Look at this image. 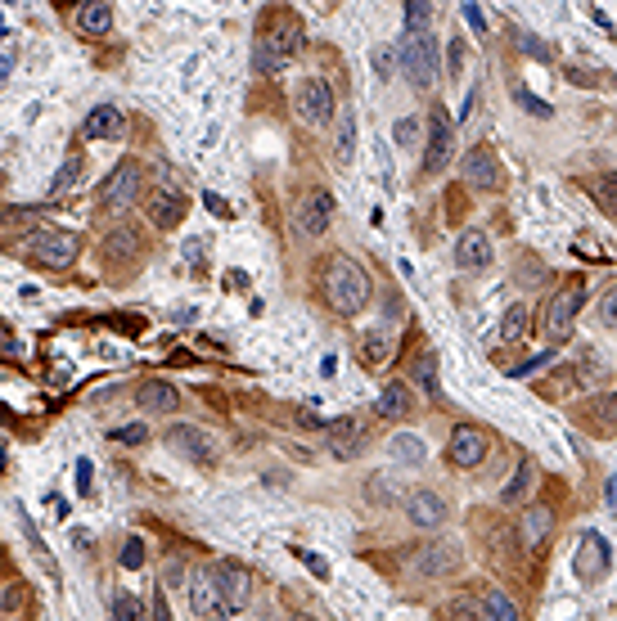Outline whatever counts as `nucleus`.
<instances>
[{
  "label": "nucleus",
  "instance_id": "9b49d317",
  "mask_svg": "<svg viewBox=\"0 0 617 621\" xmlns=\"http://www.w3.org/2000/svg\"><path fill=\"white\" fill-rule=\"evenodd\" d=\"M77 252H82V239H77L73 230H41V234H32V257L46 261V266H55V270L73 266Z\"/></svg>",
  "mask_w": 617,
  "mask_h": 621
},
{
  "label": "nucleus",
  "instance_id": "4468645a",
  "mask_svg": "<svg viewBox=\"0 0 617 621\" xmlns=\"http://www.w3.org/2000/svg\"><path fill=\"white\" fill-rule=\"evenodd\" d=\"M451 153H455V126H451V117H446V108L433 104V126H428V153H424L428 176H437V171L451 162Z\"/></svg>",
  "mask_w": 617,
  "mask_h": 621
},
{
  "label": "nucleus",
  "instance_id": "72a5a7b5",
  "mask_svg": "<svg viewBox=\"0 0 617 621\" xmlns=\"http://www.w3.org/2000/svg\"><path fill=\"white\" fill-rule=\"evenodd\" d=\"M406 32H433V5L424 0H406Z\"/></svg>",
  "mask_w": 617,
  "mask_h": 621
},
{
  "label": "nucleus",
  "instance_id": "603ef678",
  "mask_svg": "<svg viewBox=\"0 0 617 621\" xmlns=\"http://www.w3.org/2000/svg\"><path fill=\"white\" fill-rule=\"evenodd\" d=\"M0 351H5V356H19V338H14V333L10 329H0Z\"/></svg>",
  "mask_w": 617,
  "mask_h": 621
},
{
  "label": "nucleus",
  "instance_id": "a211bd4d",
  "mask_svg": "<svg viewBox=\"0 0 617 621\" xmlns=\"http://www.w3.org/2000/svg\"><path fill=\"white\" fill-rule=\"evenodd\" d=\"M446 513H451V509H446V500H442L437 491H428V486H419V491H410V495H406V518L415 522L419 531L442 527Z\"/></svg>",
  "mask_w": 617,
  "mask_h": 621
},
{
  "label": "nucleus",
  "instance_id": "f8f14e48",
  "mask_svg": "<svg viewBox=\"0 0 617 621\" xmlns=\"http://www.w3.org/2000/svg\"><path fill=\"white\" fill-rule=\"evenodd\" d=\"M464 180H469V189L496 194V189L505 185V167H500V158L487 149V144H473V149L464 153Z\"/></svg>",
  "mask_w": 617,
  "mask_h": 621
},
{
  "label": "nucleus",
  "instance_id": "8fccbe9b",
  "mask_svg": "<svg viewBox=\"0 0 617 621\" xmlns=\"http://www.w3.org/2000/svg\"><path fill=\"white\" fill-rule=\"evenodd\" d=\"M518 104H523V108H532L536 117H550V113H554L550 104H541V99H536V95H527V90H523V95H518Z\"/></svg>",
  "mask_w": 617,
  "mask_h": 621
},
{
  "label": "nucleus",
  "instance_id": "bb28decb",
  "mask_svg": "<svg viewBox=\"0 0 617 621\" xmlns=\"http://www.w3.org/2000/svg\"><path fill=\"white\" fill-rule=\"evenodd\" d=\"M532 486H536V459H518V468H514V482H509L505 486V504H509V509H518V504H523L527 500V491H532Z\"/></svg>",
  "mask_w": 617,
  "mask_h": 621
},
{
  "label": "nucleus",
  "instance_id": "864d4df0",
  "mask_svg": "<svg viewBox=\"0 0 617 621\" xmlns=\"http://www.w3.org/2000/svg\"><path fill=\"white\" fill-rule=\"evenodd\" d=\"M77 486L91 491V459H77Z\"/></svg>",
  "mask_w": 617,
  "mask_h": 621
},
{
  "label": "nucleus",
  "instance_id": "a19ab883",
  "mask_svg": "<svg viewBox=\"0 0 617 621\" xmlns=\"http://www.w3.org/2000/svg\"><path fill=\"white\" fill-rule=\"evenodd\" d=\"M293 554L302 558V567H307L311 576H320V581H329V563H325V558H320V554H311V549H293Z\"/></svg>",
  "mask_w": 617,
  "mask_h": 621
},
{
  "label": "nucleus",
  "instance_id": "39448f33",
  "mask_svg": "<svg viewBox=\"0 0 617 621\" xmlns=\"http://www.w3.org/2000/svg\"><path fill=\"white\" fill-rule=\"evenodd\" d=\"M212 581H217V594H221V603H226V612H244L248 603H253V572H248L244 563H235V558H221V563L212 567Z\"/></svg>",
  "mask_w": 617,
  "mask_h": 621
},
{
  "label": "nucleus",
  "instance_id": "0eeeda50",
  "mask_svg": "<svg viewBox=\"0 0 617 621\" xmlns=\"http://www.w3.org/2000/svg\"><path fill=\"white\" fill-rule=\"evenodd\" d=\"M329 221H334V194H329V189H307V194L298 198V207H293L298 234L302 239H320V234L329 230Z\"/></svg>",
  "mask_w": 617,
  "mask_h": 621
},
{
  "label": "nucleus",
  "instance_id": "1a4fd4ad",
  "mask_svg": "<svg viewBox=\"0 0 617 621\" xmlns=\"http://www.w3.org/2000/svg\"><path fill=\"white\" fill-rule=\"evenodd\" d=\"M608 567H613V549H608V540L599 536V531H581L577 554H572V572H577V581L595 585Z\"/></svg>",
  "mask_w": 617,
  "mask_h": 621
},
{
  "label": "nucleus",
  "instance_id": "13d9d810",
  "mask_svg": "<svg viewBox=\"0 0 617 621\" xmlns=\"http://www.w3.org/2000/svg\"><path fill=\"white\" fill-rule=\"evenodd\" d=\"M293 621H316V617H307V612H302V617H293Z\"/></svg>",
  "mask_w": 617,
  "mask_h": 621
},
{
  "label": "nucleus",
  "instance_id": "4c0bfd02",
  "mask_svg": "<svg viewBox=\"0 0 617 621\" xmlns=\"http://www.w3.org/2000/svg\"><path fill=\"white\" fill-rule=\"evenodd\" d=\"M410 369H415L419 383H424L428 392L437 396V356H428V351H424V356H415V365H410Z\"/></svg>",
  "mask_w": 617,
  "mask_h": 621
},
{
  "label": "nucleus",
  "instance_id": "f704fd0d",
  "mask_svg": "<svg viewBox=\"0 0 617 621\" xmlns=\"http://www.w3.org/2000/svg\"><path fill=\"white\" fill-rule=\"evenodd\" d=\"M77 176H82V158H68L64 167L55 171V180H50V198H64L68 189L77 185Z\"/></svg>",
  "mask_w": 617,
  "mask_h": 621
},
{
  "label": "nucleus",
  "instance_id": "2f4dec72",
  "mask_svg": "<svg viewBox=\"0 0 617 621\" xmlns=\"http://www.w3.org/2000/svg\"><path fill=\"white\" fill-rule=\"evenodd\" d=\"M46 212L41 207H0V225L5 230H28V225H41Z\"/></svg>",
  "mask_w": 617,
  "mask_h": 621
},
{
  "label": "nucleus",
  "instance_id": "cd10ccee",
  "mask_svg": "<svg viewBox=\"0 0 617 621\" xmlns=\"http://www.w3.org/2000/svg\"><path fill=\"white\" fill-rule=\"evenodd\" d=\"M334 158L338 162L356 158V113H338L334 117Z\"/></svg>",
  "mask_w": 617,
  "mask_h": 621
},
{
  "label": "nucleus",
  "instance_id": "7c9ffc66",
  "mask_svg": "<svg viewBox=\"0 0 617 621\" xmlns=\"http://www.w3.org/2000/svg\"><path fill=\"white\" fill-rule=\"evenodd\" d=\"M527 324H532V311L523 302H514L505 315H500V338L505 342H523L527 338Z\"/></svg>",
  "mask_w": 617,
  "mask_h": 621
},
{
  "label": "nucleus",
  "instance_id": "f03ea898",
  "mask_svg": "<svg viewBox=\"0 0 617 621\" xmlns=\"http://www.w3.org/2000/svg\"><path fill=\"white\" fill-rule=\"evenodd\" d=\"M397 68L415 90H428L437 81V41L433 32H401L397 41Z\"/></svg>",
  "mask_w": 617,
  "mask_h": 621
},
{
  "label": "nucleus",
  "instance_id": "7ed1b4c3",
  "mask_svg": "<svg viewBox=\"0 0 617 621\" xmlns=\"http://www.w3.org/2000/svg\"><path fill=\"white\" fill-rule=\"evenodd\" d=\"M298 23L293 18H275V27L262 36V41L253 45V72H262V77H275L280 68H289V59L298 54Z\"/></svg>",
  "mask_w": 617,
  "mask_h": 621
},
{
  "label": "nucleus",
  "instance_id": "412c9836",
  "mask_svg": "<svg viewBox=\"0 0 617 621\" xmlns=\"http://www.w3.org/2000/svg\"><path fill=\"white\" fill-rule=\"evenodd\" d=\"M374 410H379V419H392V423L410 419V414H415V392H410V383H388L379 392V401H374Z\"/></svg>",
  "mask_w": 617,
  "mask_h": 621
},
{
  "label": "nucleus",
  "instance_id": "e433bc0d",
  "mask_svg": "<svg viewBox=\"0 0 617 621\" xmlns=\"http://www.w3.org/2000/svg\"><path fill=\"white\" fill-rule=\"evenodd\" d=\"M113 621H145V608H140L127 590H118L113 594Z\"/></svg>",
  "mask_w": 617,
  "mask_h": 621
},
{
  "label": "nucleus",
  "instance_id": "dca6fc26",
  "mask_svg": "<svg viewBox=\"0 0 617 621\" xmlns=\"http://www.w3.org/2000/svg\"><path fill=\"white\" fill-rule=\"evenodd\" d=\"M190 608L199 612L203 621H226V603H221L217 594V581H212V567H199V572L190 576Z\"/></svg>",
  "mask_w": 617,
  "mask_h": 621
},
{
  "label": "nucleus",
  "instance_id": "c85d7f7f",
  "mask_svg": "<svg viewBox=\"0 0 617 621\" xmlns=\"http://www.w3.org/2000/svg\"><path fill=\"white\" fill-rule=\"evenodd\" d=\"M388 455H392V464H424L428 446L415 437V432H397V437L388 441Z\"/></svg>",
  "mask_w": 617,
  "mask_h": 621
},
{
  "label": "nucleus",
  "instance_id": "6e6d98bb",
  "mask_svg": "<svg viewBox=\"0 0 617 621\" xmlns=\"http://www.w3.org/2000/svg\"><path fill=\"white\" fill-rule=\"evenodd\" d=\"M334 369H338V356H334V351H325V360H320V374H334Z\"/></svg>",
  "mask_w": 617,
  "mask_h": 621
},
{
  "label": "nucleus",
  "instance_id": "a18cd8bd",
  "mask_svg": "<svg viewBox=\"0 0 617 621\" xmlns=\"http://www.w3.org/2000/svg\"><path fill=\"white\" fill-rule=\"evenodd\" d=\"M149 617H154V621H172V608H167L163 590H154V599H149Z\"/></svg>",
  "mask_w": 617,
  "mask_h": 621
},
{
  "label": "nucleus",
  "instance_id": "6ab92c4d",
  "mask_svg": "<svg viewBox=\"0 0 617 621\" xmlns=\"http://www.w3.org/2000/svg\"><path fill=\"white\" fill-rule=\"evenodd\" d=\"M145 216L158 225V230H176L185 221V194L181 189H154L145 198Z\"/></svg>",
  "mask_w": 617,
  "mask_h": 621
},
{
  "label": "nucleus",
  "instance_id": "c756f323",
  "mask_svg": "<svg viewBox=\"0 0 617 621\" xmlns=\"http://www.w3.org/2000/svg\"><path fill=\"white\" fill-rule=\"evenodd\" d=\"M482 621H518L514 599H505V590H482Z\"/></svg>",
  "mask_w": 617,
  "mask_h": 621
},
{
  "label": "nucleus",
  "instance_id": "c9c22d12",
  "mask_svg": "<svg viewBox=\"0 0 617 621\" xmlns=\"http://www.w3.org/2000/svg\"><path fill=\"white\" fill-rule=\"evenodd\" d=\"M419 135H424V122H419V117H401V122L392 126V140H397L401 149H415Z\"/></svg>",
  "mask_w": 617,
  "mask_h": 621
},
{
  "label": "nucleus",
  "instance_id": "09e8293b",
  "mask_svg": "<svg viewBox=\"0 0 617 621\" xmlns=\"http://www.w3.org/2000/svg\"><path fill=\"white\" fill-rule=\"evenodd\" d=\"M599 315H604V324H617V293L608 288L604 302H599Z\"/></svg>",
  "mask_w": 617,
  "mask_h": 621
},
{
  "label": "nucleus",
  "instance_id": "79ce46f5",
  "mask_svg": "<svg viewBox=\"0 0 617 621\" xmlns=\"http://www.w3.org/2000/svg\"><path fill=\"white\" fill-rule=\"evenodd\" d=\"M28 603V585H10V590L0 594V612H19Z\"/></svg>",
  "mask_w": 617,
  "mask_h": 621
},
{
  "label": "nucleus",
  "instance_id": "20e7f679",
  "mask_svg": "<svg viewBox=\"0 0 617 621\" xmlns=\"http://www.w3.org/2000/svg\"><path fill=\"white\" fill-rule=\"evenodd\" d=\"M293 108L307 126H334L338 117V99H334V86L325 77H302L298 90H293Z\"/></svg>",
  "mask_w": 617,
  "mask_h": 621
},
{
  "label": "nucleus",
  "instance_id": "423d86ee",
  "mask_svg": "<svg viewBox=\"0 0 617 621\" xmlns=\"http://www.w3.org/2000/svg\"><path fill=\"white\" fill-rule=\"evenodd\" d=\"M581 306H586V284L581 279H572V284H563L559 293L550 297V311H545V333H550L554 342L568 338V329L577 324Z\"/></svg>",
  "mask_w": 617,
  "mask_h": 621
},
{
  "label": "nucleus",
  "instance_id": "bf43d9fd",
  "mask_svg": "<svg viewBox=\"0 0 617 621\" xmlns=\"http://www.w3.org/2000/svg\"><path fill=\"white\" fill-rule=\"evenodd\" d=\"M5 72H10V68H5V63H0V81H5Z\"/></svg>",
  "mask_w": 617,
  "mask_h": 621
},
{
  "label": "nucleus",
  "instance_id": "a878e982",
  "mask_svg": "<svg viewBox=\"0 0 617 621\" xmlns=\"http://www.w3.org/2000/svg\"><path fill=\"white\" fill-rule=\"evenodd\" d=\"M77 27H82L86 36H104L113 27V5L109 0H86V5H77Z\"/></svg>",
  "mask_w": 617,
  "mask_h": 621
},
{
  "label": "nucleus",
  "instance_id": "37998d69",
  "mask_svg": "<svg viewBox=\"0 0 617 621\" xmlns=\"http://www.w3.org/2000/svg\"><path fill=\"white\" fill-rule=\"evenodd\" d=\"M460 14H464V23H469L473 32H478V36H487V18H482V5H469V0H464V5H460Z\"/></svg>",
  "mask_w": 617,
  "mask_h": 621
},
{
  "label": "nucleus",
  "instance_id": "c03bdc74",
  "mask_svg": "<svg viewBox=\"0 0 617 621\" xmlns=\"http://www.w3.org/2000/svg\"><path fill=\"white\" fill-rule=\"evenodd\" d=\"M550 360H554V351H541V356L523 360V365H518V369H509V374H514V378H527V374H536V369H545V365H550Z\"/></svg>",
  "mask_w": 617,
  "mask_h": 621
},
{
  "label": "nucleus",
  "instance_id": "4d7b16f0",
  "mask_svg": "<svg viewBox=\"0 0 617 621\" xmlns=\"http://www.w3.org/2000/svg\"><path fill=\"white\" fill-rule=\"evenodd\" d=\"M604 500L617 509V477H608V482H604Z\"/></svg>",
  "mask_w": 617,
  "mask_h": 621
},
{
  "label": "nucleus",
  "instance_id": "2eb2a0df",
  "mask_svg": "<svg viewBox=\"0 0 617 621\" xmlns=\"http://www.w3.org/2000/svg\"><path fill=\"white\" fill-rule=\"evenodd\" d=\"M487 450H491V432L478 428V423H460L451 432V459L460 468H478L487 459Z\"/></svg>",
  "mask_w": 617,
  "mask_h": 621
},
{
  "label": "nucleus",
  "instance_id": "ddd939ff",
  "mask_svg": "<svg viewBox=\"0 0 617 621\" xmlns=\"http://www.w3.org/2000/svg\"><path fill=\"white\" fill-rule=\"evenodd\" d=\"M325 428V446L334 459H361L365 455V428L352 419V414H338V419L320 423Z\"/></svg>",
  "mask_w": 617,
  "mask_h": 621
},
{
  "label": "nucleus",
  "instance_id": "9d476101",
  "mask_svg": "<svg viewBox=\"0 0 617 621\" xmlns=\"http://www.w3.org/2000/svg\"><path fill=\"white\" fill-rule=\"evenodd\" d=\"M140 189H145L140 162H131V158L118 162V171L104 180V207H109V212H127L131 203H140Z\"/></svg>",
  "mask_w": 617,
  "mask_h": 621
},
{
  "label": "nucleus",
  "instance_id": "f257e3e1",
  "mask_svg": "<svg viewBox=\"0 0 617 621\" xmlns=\"http://www.w3.org/2000/svg\"><path fill=\"white\" fill-rule=\"evenodd\" d=\"M374 297V284H370V270L352 257H329L325 266V302L329 311L338 315H361Z\"/></svg>",
  "mask_w": 617,
  "mask_h": 621
},
{
  "label": "nucleus",
  "instance_id": "473e14b6",
  "mask_svg": "<svg viewBox=\"0 0 617 621\" xmlns=\"http://www.w3.org/2000/svg\"><path fill=\"white\" fill-rule=\"evenodd\" d=\"M550 509H527L523 513V545H536V540L550 536Z\"/></svg>",
  "mask_w": 617,
  "mask_h": 621
},
{
  "label": "nucleus",
  "instance_id": "4be33fe9",
  "mask_svg": "<svg viewBox=\"0 0 617 621\" xmlns=\"http://www.w3.org/2000/svg\"><path fill=\"white\" fill-rule=\"evenodd\" d=\"M455 261H460L464 270H487L491 266V239L482 230H464L460 239H455Z\"/></svg>",
  "mask_w": 617,
  "mask_h": 621
},
{
  "label": "nucleus",
  "instance_id": "f3484780",
  "mask_svg": "<svg viewBox=\"0 0 617 621\" xmlns=\"http://www.w3.org/2000/svg\"><path fill=\"white\" fill-rule=\"evenodd\" d=\"M460 563H464V554L455 540H437V545H424L415 554L419 576H451V572H460Z\"/></svg>",
  "mask_w": 617,
  "mask_h": 621
},
{
  "label": "nucleus",
  "instance_id": "3c124183",
  "mask_svg": "<svg viewBox=\"0 0 617 621\" xmlns=\"http://www.w3.org/2000/svg\"><path fill=\"white\" fill-rule=\"evenodd\" d=\"M523 50H527V54H532V59H541V63H545V59H550V50H545V45H541V41H536V36H523Z\"/></svg>",
  "mask_w": 617,
  "mask_h": 621
},
{
  "label": "nucleus",
  "instance_id": "6e6552de",
  "mask_svg": "<svg viewBox=\"0 0 617 621\" xmlns=\"http://www.w3.org/2000/svg\"><path fill=\"white\" fill-rule=\"evenodd\" d=\"M167 446L181 459H190V464H212L217 459V437L208 428H199V423H172L167 428Z\"/></svg>",
  "mask_w": 617,
  "mask_h": 621
},
{
  "label": "nucleus",
  "instance_id": "49530a36",
  "mask_svg": "<svg viewBox=\"0 0 617 621\" xmlns=\"http://www.w3.org/2000/svg\"><path fill=\"white\" fill-rule=\"evenodd\" d=\"M446 72H451V77H460V72H464V41H460V36L451 41V63H446Z\"/></svg>",
  "mask_w": 617,
  "mask_h": 621
},
{
  "label": "nucleus",
  "instance_id": "58836bf2",
  "mask_svg": "<svg viewBox=\"0 0 617 621\" xmlns=\"http://www.w3.org/2000/svg\"><path fill=\"white\" fill-rule=\"evenodd\" d=\"M122 567H127V572L145 567V540H140V536H131L127 545H122Z\"/></svg>",
  "mask_w": 617,
  "mask_h": 621
},
{
  "label": "nucleus",
  "instance_id": "5701e85b",
  "mask_svg": "<svg viewBox=\"0 0 617 621\" xmlns=\"http://www.w3.org/2000/svg\"><path fill=\"white\" fill-rule=\"evenodd\" d=\"M82 131L91 135V140H118V135L127 131V117H122V108H113V104H95Z\"/></svg>",
  "mask_w": 617,
  "mask_h": 621
},
{
  "label": "nucleus",
  "instance_id": "aec40b11",
  "mask_svg": "<svg viewBox=\"0 0 617 621\" xmlns=\"http://www.w3.org/2000/svg\"><path fill=\"white\" fill-rule=\"evenodd\" d=\"M140 252H145L140 225H113L104 234V261H140Z\"/></svg>",
  "mask_w": 617,
  "mask_h": 621
},
{
  "label": "nucleus",
  "instance_id": "de8ad7c7",
  "mask_svg": "<svg viewBox=\"0 0 617 621\" xmlns=\"http://www.w3.org/2000/svg\"><path fill=\"white\" fill-rule=\"evenodd\" d=\"M374 72H379V77L392 72V45H379V50H374Z\"/></svg>",
  "mask_w": 617,
  "mask_h": 621
},
{
  "label": "nucleus",
  "instance_id": "ea45409f",
  "mask_svg": "<svg viewBox=\"0 0 617 621\" xmlns=\"http://www.w3.org/2000/svg\"><path fill=\"white\" fill-rule=\"evenodd\" d=\"M109 441H122V446H140V441H145V423H127V428H113Z\"/></svg>",
  "mask_w": 617,
  "mask_h": 621
},
{
  "label": "nucleus",
  "instance_id": "5fc2aeb1",
  "mask_svg": "<svg viewBox=\"0 0 617 621\" xmlns=\"http://www.w3.org/2000/svg\"><path fill=\"white\" fill-rule=\"evenodd\" d=\"M185 257H190L194 266H199V257H203V243H199V239H190V243H185Z\"/></svg>",
  "mask_w": 617,
  "mask_h": 621
},
{
  "label": "nucleus",
  "instance_id": "b1692460",
  "mask_svg": "<svg viewBox=\"0 0 617 621\" xmlns=\"http://www.w3.org/2000/svg\"><path fill=\"white\" fill-rule=\"evenodd\" d=\"M136 401L145 405L149 414H172L176 405H181V392H176L172 383H163V378H145L136 392Z\"/></svg>",
  "mask_w": 617,
  "mask_h": 621
},
{
  "label": "nucleus",
  "instance_id": "393cba45",
  "mask_svg": "<svg viewBox=\"0 0 617 621\" xmlns=\"http://www.w3.org/2000/svg\"><path fill=\"white\" fill-rule=\"evenodd\" d=\"M392 351V333L383 329V324H370V329L361 333V342H356V356L365 360V365H383Z\"/></svg>",
  "mask_w": 617,
  "mask_h": 621
}]
</instances>
